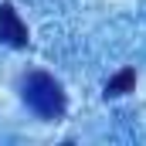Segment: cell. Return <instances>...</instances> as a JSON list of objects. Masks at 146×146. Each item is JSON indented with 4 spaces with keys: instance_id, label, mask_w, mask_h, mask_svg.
<instances>
[{
    "instance_id": "obj_1",
    "label": "cell",
    "mask_w": 146,
    "mask_h": 146,
    "mask_svg": "<svg viewBox=\"0 0 146 146\" xmlns=\"http://www.w3.org/2000/svg\"><path fill=\"white\" fill-rule=\"evenodd\" d=\"M21 99L41 115V119H61L68 109V99H65V88L58 78H51L48 72H31L21 82Z\"/></svg>"
},
{
    "instance_id": "obj_2",
    "label": "cell",
    "mask_w": 146,
    "mask_h": 146,
    "mask_svg": "<svg viewBox=\"0 0 146 146\" xmlns=\"http://www.w3.org/2000/svg\"><path fill=\"white\" fill-rule=\"evenodd\" d=\"M0 41L10 44V48H27V41H31L27 24L21 21V14H17V7L10 0L0 3Z\"/></svg>"
},
{
    "instance_id": "obj_3",
    "label": "cell",
    "mask_w": 146,
    "mask_h": 146,
    "mask_svg": "<svg viewBox=\"0 0 146 146\" xmlns=\"http://www.w3.org/2000/svg\"><path fill=\"white\" fill-rule=\"evenodd\" d=\"M133 88H136V68H122L106 82V99H119V95H126Z\"/></svg>"
}]
</instances>
